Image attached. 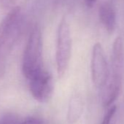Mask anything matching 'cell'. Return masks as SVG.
I'll list each match as a JSON object with an SVG mask.
<instances>
[{
	"label": "cell",
	"instance_id": "obj_2",
	"mask_svg": "<svg viewBox=\"0 0 124 124\" xmlns=\"http://www.w3.org/2000/svg\"><path fill=\"white\" fill-rule=\"evenodd\" d=\"M72 54V37L70 26L65 18L59 23L57 33L55 61L57 73L64 76L67 70Z\"/></svg>",
	"mask_w": 124,
	"mask_h": 124
},
{
	"label": "cell",
	"instance_id": "obj_9",
	"mask_svg": "<svg viewBox=\"0 0 124 124\" xmlns=\"http://www.w3.org/2000/svg\"><path fill=\"white\" fill-rule=\"evenodd\" d=\"M15 44L0 36V80L5 75L9 55Z\"/></svg>",
	"mask_w": 124,
	"mask_h": 124
},
{
	"label": "cell",
	"instance_id": "obj_8",
	"mask_svg": "<svg viewBox=\"0 0 124 124\" xmlns=\"http://www.w3.org/2000/svg\"><path fill=\"white\" fill-rule=\"evenodd\" d=\"M111 59L112 72L122 73L123 62V43L120 37H116L114 41Z\"/></svg>",
	"mask_w": 124,
	"mask_h": 124
},
{
	"label": "cell",
	"instance_id": "obj_11",
	"mask_svg": "<svg viewBox=\"0 0 124 124\" xmlns=\"http://www.w3.org/2000/svg\"><path fill=\"white\" fill-rule=\"evenodd\" d=\"M0 124H19L18 117L14 114L5 115L0 121Z\"/></svg>",
	"mask_w": 124,
	"mask_h": 124
},
{
	"label": "cell",
	"instance_id": "obj_15",
	"mask_svg": "<svg viewBox=\"0 0 124 124\" xmlns=\"http://www.w3.org/2000/svg\"><path fill=\"white\" fill-rule=\"evenodd\" d=\"M84 2L88 7L91 8L93 5V4L96 2V0H84Z\"/></svg>",
	"mask_w": 124,
	"mask_h": 124
},
{
	"label": "cell",
	"instance_id": "obj_1",
	"mask_svg": "<svg viewBox=\"0 0 124 124\" xmlns=\"http://www.w3.org/2000/svg\"><path fill=\"white\" fill-rule=\"evenodd\" d=\"M45 69L42 60V36L40 27L35 25L29 34L22 58V72L29 80Z\"/></svg>",
	"mask_w": 124,
	"mask_h": 124
},
{
	"label": "cell",
	"instance_id": "obj_14",
	"mask_svg": "<svg viewBox=\"0 0 124 124\" xmlns=\"http://www.w3.org/2000/svg\"><path fill=\"white\" fill-rule=\"evenodd\" d=\"M16 0H0V6L2 8H9L10 7Z\"/></svg>",
	"mask_w": 124,
	"mask_h": 124
},
{
	"label": "cell",
	"instance_id": "obj_7",
	"mask_svg": "<svg viewBox=\"0 0 124 124\" xmlns=\"http://www.w3.org/2000/svg\"><path fill=\"white\" fill-rule=\"evenodd\" d=\"M99 16L104 29L109 34H112L116 26V12L112 0L101 3L99 8Z\"/></svg>",
	"mask_w": 124,
	"mask_h": 124
},
{
	"label": "cell",
	"instance_id": "obj_12",
	"mask_svg": "<svg viewBox=\"0 0 124 124\" xmlns=\"http://www.w3.org/2000/svg\"><path fill=\"white\" fill-rule=\"evenodd\" d=\"M116 112V107L115 106H112L109 108L107 112L104 116V118L102 120V122L101 124H110L111 120Z\"/></svg>",
	"mask_w": 124,
	"mask_h": 124
},
{
	"label": "cell",
	"instance_id": "obj_6",
	"mask_svg": "<svg viewBox=\"0 0 124 124\" xmlns=\"http://www.w3.org/2000/svg\"><path fill=\"white\" fill-rule=\"evenodd\" d=\"M122 85V75L112 73L109 75L107 83L102 88L101 101L104 107H110L118 97Z\"/></svg>",
	"mask_w": 124,
	"mask_h": 124
},
{
	"label": "cell",
	"instance_id": "obj_10",
	"mask_svg": "<svg viewBox=\"0 0 124 124\" xmlns=\"http://www.w3.org/2000/svg\"><path fill=\"white\" fill-rule=\"evenodd\" d=\"M83 103L79 96H73L70 103L67 118L70 123H74L78 120L83 113Z\"/></svg>",
	"mask_w": 124,
	"mask_h": 124
},
{
	"label": "cell",
	"instance_id": "obj_13",
	"mask_svg": "<svg viewBox=\"0 0 124 124\" xmlns=\"http://www.w3.org/2000/svg\"><path fill=\"white\" fill-rule=\"evenodd\" d=\"M21 124H43V123L39 118L31 117L26 118Z\"/></svg>",
	"mask_w": 124,
	"mask_h": 124
},
{
	"label": "cell",
	"instance_id": "obj_5",
	"mask_svg": "<svg viewBox=\"0 0 124 124\" xmlns=\"http://www.w3.org/2000/svg\"><path fill=\"white\" fill-rule=\"evenodd\" d=\"M23 16L20 7L13 8L0 25V36L14 43L18 40L23 29Z\"/></svg>",
	"mask_w": 124,
	"mask_h": 124
},
{
	"label": "cell",
	"instance_id": "obj_3",
	"mask_svg": "<svg viewBox=\"0 0 124 124\" xmlns=\"http://www.w3.org/2000/svg\"><path fill=\"white\" fill-rule=\"evenodd\" d=\"M91 78L94 85L103 88L109 78V70L102 45L96 42L92 50L91 62Z\"/></svg>",
	"mask_w": 124,
	"mask_h": 124
},
{
	"label": "cell",
	"instance_id": "obj_4",
	"mask_svg": "<svg viewBox=\"0 0 124 124\" xmlns=\"http://www.w3.org/2000/svg\"><path fill=\"white\" fill-rule=\"evenodd\" d=\"M29 86L32 96L39 102H47L52 97L53 80L45 70L29 80Z\"/></svg>",
	"mask_w": 124,
	"mask_h": 124
}]
</instances>
